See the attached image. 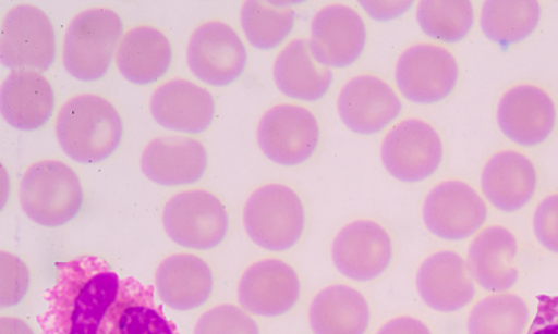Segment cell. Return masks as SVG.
<instances>
[{
	"instance_id": "3",
	"label": "cell",
	"mask_w": 558,
	"mask_h": 334,
	"mask_svg": "<svg viewBox=\"0 0 558 334\" xmlns=\"http://www.w3.org/2000/svg\"><path fill=\"white\" fill-rule=\"evenodd\" d=\"M124 36L121 16L109 8H88L68 25L62 45L63 67L83 83L105 78Z\"/></svg>"
},
{
	"instance_id": "31",
	"label": "cell",
	"mask_w": 558,
	"mask_h": 334,
	"mask_svg": "<svg viewBox=\"0 0 558 334\" xmlns=\"http://www.w3.org/2000/svg\"><path fill=\"white\" fill-rule=\"evenodd\" d=\"M241 27L253 48L274 50L286 44L293 33L294 8L287 3L248 0L241 7Z\"/></svg>"
},
{
	"instance_id": "29",
	"label": "cell",
	"mask_w": 558,
	"mask_h": 334,
	"mask_svg": "<svg viewBox=\"0 0 558 334\" xmlns=\"http://www.w3.org/2000/svg\"><path fill=\"white\" fill-rule=\"evenodd\" d=\"M543 8L535 0H488L481 11L486 39L500 48L522 44L538 28Z\"/></svg>"
},
{
	"instance_id": "16",
	"label": "cell",
	"mask_w": 558,
	"mask_h": 334,
	"mask_svg": "<svg viewBox=\"0 0 558 334\" xmlns=\"http://www.w3.org/2000/svg\"><path fill=\"white\" fill-rule=\"evenodd\" d=\"M369 32L356 8L329 3L316 12L308 44L316 59L331 70H345L365 53Z\"/></svg>"
},
{
	"instance_id": "9",
	"label": "cell",
	"mask_w": 558,
	"mask_h": 334,
	"mask_svg": "<svg viewBox=\"0 0 558 334\" xmlns=\"http://www.w3.org/2000/svg\"><path fill=\"white\" fill-rule=\"evenodd\" d=\"M489 209L484 196L463 180L438 182L426 194L422 219L435 238L462 243L484 230Z\"/></svg>"
},
{
	"instance_id": "15",
	"label": "cell",
	"mask_w": 558,
	"mask_h": 334,
	"mask_svg": "<svg viewBox=\"0 0 558 334\" xmlns=\"http://www.w3.org/2000/svg\"><path fill=\"white\" fill-rule=\"evenodd\" d=\"M342 124L359 135H376L390 129L403 113L396 88L379 75L363 72L341 87L337 101Z\"/></svg>"
},
{
	"instance_id": "1",
	"label": "cell",
	"mask_w": 558,
	"mask_h": 334,
	"mask_svg": "<svg viewBox=\"0 0 558 334\" xmlns=\"http://www.w3.org/2000/svg\"><path fill=\"white\" fill-rule=\"evenodd\" d=\"M121 279L104 258L83 256L57 264V282L45 294L44 334H97L120 294Z\"/></svg>"
},
{
	"instance_id": "17",
	"label": "cell",
	"mask_w": 558,
	"mask_h": 334,
	"mask_svg": "<svg viewBox=\"0 0 558 334\" xmlns=\"http://www.w3.org/2000/svg\"><path fill=\"white\" fill-rule=\"evenodd\" d=\"M302 298L298 270L281 258L248 265L239 282V302L253 316L275 319L289 314Z\"/></svg>"
},
{
	"instance_id": "2",
	"label": "cell",
	"mask_w": 558,
	"mask_h": 334,
	"mask_svg": "<svg viewBox=\"0 0 558 334\" xmlns=\"http://www.w3.org/2000/svg\"><path fill=\"white\" fill-rule=\"evenodd\" d=\"M54 129L63 153L83 164L112 158L124 138L121 113L99 95L68 99L59 109Z\"/></svg>"
},
{
	"instance_id": "12",
	"label": "cell",
	"mask_w": 558,
	"mask_h": 334,
	"mask_svg": "<svg viewBox=\"0 0 558 334\" xmlns=\"http://www.w3.org/2000/svg\"><path fill=\"white\" fill-rule=\"evenodd\" d=\"M331 256L338 272L349 281H378L395 261V239L388 227L378 220L354 219L337 232Z\"/></svg>"
},
{
	"instance_id": "11",
	"label": "cell",
	"mask_w": 558,
	"mask_h": 334,
	"mask_svg": "<svg viewBox=\"0 0 558 334\" xmlns=\"http://www.w3.org/2000/svg\"><path fill=\"white\" fill-rule=\"evenodd\" d=\"M57 32L40 8L20 3L3 16L0 59L8 70L44 74L57 62Z\"/></svg>"
},
{
	"instance_id": "4",
	"label": "cell",
	"mask_w": 558,
	"mask_h": 334,
	"mask_svg": "<svg viewBox=\"0 0 558 334\" xmlns=\"http://www.w3.org/2000/svg\"><path fill=\"white\" fill-rule=\"evenodd\" d=\"M243 219L248 238L270 252L290 251L303 239L307 226L306 206L300 194L277 182L251 194Z\"/></svg>"
},
{
	"instance_id": "14",
	"label": "cell",
	"mask_w": 558,
	"mask_h": 334,
	"mask_svg": "<svg viewBox=\"0 0 558 334\" xmlns=\"http://www.w3.org/2000/svg\"><path fill=\"white\" fill-rule=\"evenodd\" d=\"M557 120L556 100L539 84H514L498 100V128L518 147L543 146L556 131Z\"/></svg>"
},
{
	"instance_id": "22",
	"label": "cell",
	"mask_w": 558,
	"mask_h": 334,
	"mask_svg": "<svg viewBox=\"0 0 558 334\" xmlns=\"http://www.w3.org/2000/svg\"><path fill=\"white\" fill-rule=\"evenodd\" d=\"M209 166L207 148L201 139L162 135L146 144L142 171L160 187H187L201 181Z\"/></svg>"
},
{
	"instance_id": "32",
	"label": "cell",
	"mask_w": 558,
	"mask_h": 334,
	"mask_svg": "<svg viewBox=\"0 0 558 334\" xmlns=\"http://www.w3.org/2000/svg\"><path fill=\"white\" fill-rule=\"evenodd\" d=\"M418 27L439 45H456L475 27V8L468 0H424L418 2Z\"/></svg>"
},
{
	"instance_id": "25",
	"label": "cell",
	"mask_w": 558,
	"mask_h": 334,
	"mask_svg": "<svg viewBox=\"0 0 558 334\" xmlns=\"http://www.w3.org/2000/svg\"><path fill=\"white\" fill-rule=\"evenodd\" d=\"M274 79L289 99L316 103L331 90L333 70L316 59L307 39H294L275 58Z\"/></svg>"
},
{
	"instance_id": "24",
	"label": "cell",
	"mask_w": 558,
	"mask_h": 334,
	"mask_svg": "<svg viewBox=\"0 0 558 334\" xmlns=\"http://www.w3.org/2000/svg\"><path fill=\"white\" fill-rule=\"evenodd\" d=\"M57 108L49 79L36 71H12L2 83L0 109L3 120L21 131L44 128Z\"/></svg>"
},
{
	"instance_id": "28",
	"label": "cell",
	"mask_w": 558,
	"mask_h": 334,
	"mask_svg": "<svg viewBox=\"0 0 558 334\" xmlns=\"http://www.w3.org/2000/svg\"><path fill=\"white\" fill-rule=\"evenodd\" d=\"M371 323L366 295L345 283L324 287L308 306V324L315 334H366Z\"/></svg>"
},
{
	"instance_id": "13",
	"label": "cell",
	"mask_w": 558,
	"mask_h": 334,
	"mask_svg": "<svg viewBox=\"0 0 558 334\" xmlns=\"http://www.w3.org/2000/svg\"><path fill=\"white\" fill-rule=\"evenodd\" d=\"M187 62L194 77L213 87H228L243 77L248 63L246 45L223 21L210 20L190 36Z\"/></svg>"
},
{
	"instance_id": "6",
	"label": "cell",
	"mask_w": 558,
	"mask_h": 334,
	"mask_svg": "<svg viewBox=\"0 0 558 334\" xmlns=\"http://www.w3.org/2000/svg\"><path fill=\"white\" fill-rule=\"evenodd\" d=\"M396 86L405 100L418 106L438 104L456 91L460 63L446 46L417 41L399 54Z\"/></svg>"
},
{
	"instance_id": "30",
	"label": "cell",
	"mask_w": 558,
	"mask_h": 334,
	"mask_svg": "<svg viewBox=\"0 0 558 334\" xmlns=\"http://www.w3.org/2000/svg\"><path fill=\"white\" fill-rule=\"evenodd\" d=\"M531 323V307L523 296L489 294L469 312L468 334H526Z\"/></svg>"
},
{
	"instance_id": "36",
	"label": "cell",
	"mask_w": 558,
	"mask_h": 334,
	"mask_svg": "<svg viewBox=\"0 0 558 334\" xmlns=\"http://www.w3.org/2000/svg\"><path fill=\"white\" fill-rule=\"evenodd\" d=\"M526 334H558V295H541L535 319Z\"/></svg>"
},
{
	"instance_id": "19",
	"label": "cell",
	"mask_w": 558,
	"mask_h": 334,
	"mask_svg": "<svg viewBox=\"0 0 558 334\" xmlns=\"http://www.w3.org/2000/svg\"><path fill=\"white\" fill-rule=\"evenodd\" d=\"M539 173L534 160L518 148H501L489 156L481 172V194L501 213H518L534 200Z\"/></svg>"
},
{
	"instance_id": "39",
	"label": "cell",
	"mask_w": 558,
	"mask_h": 334,
	"mask_svg": "<svg viewBox=\"0 0 558 334\" xmlns=\"http://www.w3.org/2000/svg\"><path fill=\"white\" fill-rule=\"evenodd\" d=\"M0 334H36L24 320L16 317H2L0 320Z\"/></svg>"
},
{
	"instance_id": "38",
	"label": "cell",
	"mask_w": 558,
	"mask_h": 334,
	"mask_svg": "<svg viewBox=\"0 0 558 334\" xmlns=\"http://www.w3.org/2000/svg\"><path fill=\"white\" fill-rule=\"evenodd\" d=\"M376 334H434L429 325L418 317L401 314L380 325Z\"/></svg>"
},
{
	"instance_id": "34",
	"label": "cell",
	"mask_w": 558,
	"mask_h": 334,
	"mask_svg": "<svg viewBox=\"0 0 558 334\" xmlns=\"http://www.w3.org/2000/svg\"><path fill=\"white\" fill-rule=\"evenodd\" d=\"M32 285L27 264L15 253H0V307L12 308L24 301Z\"/></svg>"
},
{
	"instance_id": "20",
	"label": "cell",
	"mask_w": 558,
	"mask_h": 334,
	"mask_svg": "<svg viewBox=\"0 0 558 334\" xmlns=\"http://www.w3.org/2000/svg\"><path fill=\"white\" fill-rule=\"evenodd\" d=\"M520 245L505 225H488L473 236L468 248V265L476 285L488 294H505L518 285Z\"/></svg>"
},
{
	"instance_id": "23",
	"label": "cell",
	"mask_w": 558,
	"mask_h": 334,
	"mask_svg": "<svg viewBox=\"0 0 558 334\" xmlns=\"http://www.w3.org/2000/svg\"><path fill=\"white\" fill-rule=\"evenodd\" d=\"M160 301L172 310H197L214 294L215 276L210 265L194 253H172L165 258L155 274Z\"/></svg>"
},
{
	"instance_id": "18",
	"label": "cell",
	"mask_w": 558,
	"mask_h": 334,
	"mask_svg": "<svg viewBox=\"0 0 558 334\" xmlns=\"http://www.w3.org/2000/svg\"><path fill=\"white\" fill-rule=\"evenodd\" d=\"M476 282L466 258L452 249H438L418 265L416 289L425 306L441 314H454L476 298Z\"/></svg>"
},
{
	"instance_id": "7",
	"label": "cell",
	"mask_w": 558,
	"mask_h": 334,
	"mask_svg": "<svg viewBox=\"0 0 558 334\" xmlns=\"http://www.w3.org/2000/svg\"><path fill=\"white\" fill-rule=\"evenodd\" d=\"M380 162L395 180L403 184L428 181L446 158L439 131L422 117L396 122L380 143Z\"/></svg>"
},
{
	"instance_id": "33",
	"label": "cell",
	"mask_w": 558,
	"mask_h": 334,
	"mask_svg": "<svg viewBox=\"0 0 558 334\" xmlns=\"http://www.w3.org/2000/svg\"><path fill=\"white\" fill-rule=\"evenodd\" d=\"M194 334H260V329L243 307L222 304L203 312Z\"/></svg>"
},
{
	"instance_id": "21",
	"label": "cell",
	"mask_w": 558,
	"mask_h": 334,
	"mask_svg": "<svg viewBox=\"0 0 558 334\" xmlns=\"http://www.w3.org/2000/svg\"><path fill=\"white\" fill-rule=\"evenodd\" d=\"M150 112L165 129L197 135L214 124L217 101L213 92L201 84L172 78L156 87L150 99Z\"/></svg>"
},
{
	"instance_id": "10",
	"label": "cell",
	"mask_w": 558,
	"mask_h": 334,
	"mask_svg": "<svg viewBox=\"0 0 558 334\" xmlns=\"http://www.w3.org/2000/svg\"><path fill=\"white\" fill-rule=\"evenodd\" d=\"M162 222L173 243L196 251L219 247L230 231L226 206L205 189H190L169 198Z\"/></svg>"
},
{
	"instance_id": "35",
	"label": "cell",
	"mask_w": 558,
	"mask_h": 334,
	"mask_svg": "<svg viewBox=\"0 0 558 334\" xmlns=\"http://www.w3.org/2000/svg\"><path fill=\"white\" fill-rule=\"evenodd\" d=\"M532 230L541 247L558 256V193L549 194L536 206Z\"/></svg>"
},
{
	"instance_id": "27",
	"label": "cell",
	"mask_w": 558,
	"mask_h": 334,
	"mask_svg": "<svg viewBox=\"0 0 558 334\" xmlns=\"http://www.w3.org/2000/svg\"><path fill=\"white\" fill-rule=\"evenodd\" d=\"M97 334H179L149 286L125 279Z\"/></svg>"
},
{
	"instance_id": "8",
	"label": "cell",
	"mask_w": 558,
	"mask_h": 334,
	"mask_svg": "<svg viewBox=\"0 0 558 334\" xmlns=\"http://www.w3.org/2000/svg\"><path fill=\"white\" fill-rule=\"evenodd\" d=\"M323 129L318 116L298 103H278L266 110L257 125L262 153L279 166L308 162L318 151Z\"/></svg>"
},
{
	"instance_id": "5",
	"label": "cell",
	"mask_w": 558,
	"mask_h": 334,
	"mask_svg": "<svg viewBox=\"0 0 558 334\" xmlns=\"http://www.w3.org/2000/svg\"><path fill=\"white\" fill-rule=\"evenodd\" d=\"M20 205L37 225L65 226L77 219L83 209L82 180L66 163L39 160L25 171L21 180Z\"/></svg>"
},
{
	"instance_id": "26",
	"label": "cell",
	"mask_w": 558,
	"mask_h": 334,
	"mask_svg": "<svg viewBox=\"0 0 558 334\" xmlns=\"http://www.w3.org/2000/svg\"><path fill=\"white\" fill-rule=\"evenodd\" d=\"M116 62L126 82L135 86H150L162 79L171 70V40L159 28L137 25L122 36Z\"/></svg>"
},
{
	"instance_id": "37",
	"label": "cell",
	"mask_w": 558,
	"mask_h": 334,
	"mask_svg": "<svg viewBox=\"0 0 558 334\" xmlns=\"http://www.w3.org/2000/svg\"><path fill=\"white\" fill-rule=\"evenodd\" d=\"M363 11L371 16L376 23H390V21L399 20L405 12L414 7V2L410 0H390V2H374V0H362L359 3Z\"/></svg>"
}]
</instances>
